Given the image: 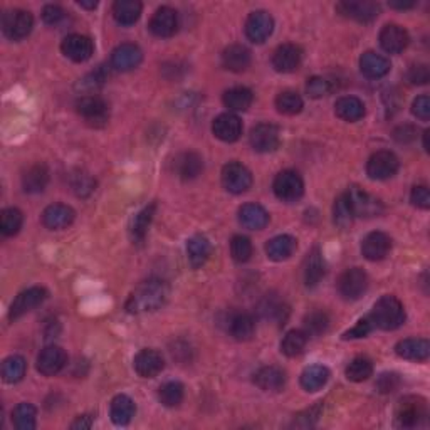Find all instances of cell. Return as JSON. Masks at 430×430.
Returning a JSON list of instances; mask_svg holds the SVG:
<instances>
[{
  "instance_id": "obj_5",
  "label": "cell",
  "mask_w": 430,
  "mask_h": 430,
  "mask_svg": "<svg viewBox=\"0 0 430 430\" xmlns=\"http://www.w3.org/2000/svg\"><path fill=\"white\" fill-rule=\"evenodd\" d=\"M273 190L279 201L296 202L303 197L304 184L299 174H296L292 170H285L281 174H277L276 179H274Z\"/></svg>"
},
{
  "instance_id": "obj_2",
  "label": "cell",
  "mask_w": 430,
  "mask_h": 430,
  "mask_svg": "<svg viewBox=\"0 0 430 430\" xmlns=\"http://www.w3.org/2000/svg\"><path fill=\"white\" fill-rule=\"evenodd\" d=\"M371 323L380 330L392 331L397 330L405 321V309L395 296H383L376 301L371 309Z\"/></svg>"
},
{
  "instance_id": "obj_35",
  "label": "cell",
  "mask_w": 430,
  "mask_h": 430,
  "mask_svg": "<svg viewBox=\"0 0 430 430\" xmlns=\"http://www.w3.org/2000/svg\"><path fill=\"white\" fill-rule=\"evenodd\" d=\"M330 380V370L323 365H311L301 374V387L306 392H318Z\"/></svg>"
},
{
  "instance_id": "obj_43",
  "label": "cell",
  "mask_w": 430,
  "mask_h": 430,
  "mask_svg": "<svg viewBox=\"0 0 430 430\" xmlns=\"http://www.w3.org/2000/svg\"><path fill=\"white\" fill-rule=\"evenodd\" d=\"M25 360L22 357H8L4 360L2 365V378L6 383H17L24 378L25 375Z\"/></svg>"
},
{
  "instance_id": "obj_36",
  "label": "cell",
  "mask_w": 430,
  "mask_h": 430,
  "mask_svg": "<svg viewBox=\"0 0 430 430\" xmlns=\"http://www.w3.org/2000/svg\"><path fill=\"white\" fill-rule=\"evenodd\" d=\"M141 16V4L138 0H118L113 6V17L118 24L133 25Z\"/></svg>"
},
{
  "instance_id": "obj_30",
  "label": "cell",
  "mask_w": 430,
  "mask_h": 430,
  "mask_svg": "<svg viewBox=\"0 0 430 430\" xmlns=\"http://www.w3.org/2000/svg\"><path fill=\"white\" fill-rule=\"evenodd\" d=\"M296 251V239L292 236H277L265 244V252L271 261L281 263V261L289 259Z\"/></svg>"
},
{
  "instance_id": "obj_40",
  "label": "cell",
  "mask_w": 430,
  "mask_h": 430,
  "mask_svg": "<svg viewBox=\"0 0 430 430\" xmlns=\"http://www.w3.org/2000/svg\"><path fill=\"white\" fill-rule=\"evenodd\" d=\"M252 91L247 88H232V90L224 92V104L227 106L230 112H246L252 104Z\"/></svg>"
},
{
  "instance_id": "obj_55",
  "label": "cell",
  "mask_w": 430,
  "mask_h": 430,
  "mask_svg": "<svg viewBox=\"0 0 430 430\" xmlns=\"http://www.w3.org/2000/svg\"><path fill=\"white\" fill-rule=\"evenodd\" d=\"M412 113H414L419 119H422V121H429V118H430V97L427 95L417 97L414 103H412Z\"/></svg>"
},
{
  "instance_id": "obj_53",
  "label": "cell",
  "mask_w": 430,
  "mask_h": 430,
  "mask_svg": "<svg viewBox=\"0 0 430 430\" xmlns=\"http://www.w3.org/2000/svg\"><path fill=\"white\" fill-rule=\"evenodd\" d=\"M331 83L328 81L326 78H319V76H314L308 81V84H306V91H308V95L314 97V100H318V97H323V96H328L331 92Z\"/></svg>"
},
{
  "instance_id": "obj_1",
  "label": "cell",
  "mask_w": 430,
  "mask_h": 430,
  "mask_svg": "<svg viewBox=\"0 0 430 430\" xmlns=\"http://www.w3.org/2000/svg\"><path fill=\"white\" fill-rule=\"evenodd\" d=\"M168 286L160 279H148L138 289L131 294L126 303V309L130 313H146L157 311L167 303Z\"/></svg>"
},
{
  "instance_id": "obj_10",
  "label": "cell",
  "mask_w": 430,
  "mask_h": 430,
  "mask_svg": "<svg viewBox=\"0 0 430 430\" xmlns=\"http://www.w3.org/2000/svg\"><path fill=\"white\" fill-rule=\"evenodd\" d=\"M274 19L269 12L256 11L247 17L246 22V35L249 41L254 44H263L268 41L269 35L273 34Z\"/></svg>"
},
{
  "instance_id": "obj_18",
  "label": "cell",
  "mask_w": 430,
  "mask_h": 430,
  "mask_svg": "<svg viewBox=\"0 0 430 430\" xmlns=\"http://www.w3.org/2000/svg\"><path fill=\"white\" fill-rule=\"evenodd\" d=\"M390 249H392V239L385 232H370L362 242L363 256H365V259L374 261V263L385 259Z\"/></svg>"
},
{
  "instance_id": "obj_14",
  "label": "cell",
  "mask_w": 430,
  "mask_h": 430,
  "mask_svg": "<svg viewBox=\"0 0 430 430\" xmlns=\"http://www.w3.org/2000/svg\"><path fill=\"white\" fill-rule=\"evenodd\" d=\"M68 363V354L61 347L51 345V347L44 348L37 357V370L44 376L57 375Z\"/></svg>"
},
{
  "instance_id": "obj_41",
  "label": "cell",
  "mask_w": 430,
  "mask_h": 430,
  "mask_svg": "<svg viewBox=\"0 0 430 430\" xmlns=\"http://www.w3.org/2000/svg\"><path fill=\"white\" fill-rule=\"evenodd\" d=\"M153 215H155V203L145 207L143 210H140L138 214L135 215V219L131 220V227H130V234H131L133 241H136V242L143 241L146 232H148L150 224H152Z\"/></svg>"
},
{
  "instance_id": "obj_11",
  "label": "cell",
  "mask_w": 430,
  "mask_h": 430,
  "mask_svg": "<svg viewBox=\"0 0 430 430\" xmlns=\"http://www.w3.org/2000/svg\"><path fill=\"white\" fill-rule=\"evenodd\" d=\"M47 298V291L44 287L34 286L29 289L22 291L19 296L14 299V303L11 306V311H8V318L17 319L24 316L25 313L32 311L34 308H37L39 304L44 303V299Z\"/></svg>"
},
{
  "instance_id": "obj_6",
  "label": "cell",
  "mask_w": 430,
  "mask_h": 430,
  "mask_svg": "<svg viewBox=\"0 0 430 430\" xmlns=\"http://www.w3.org/2000/svg\"><path fill=\"white\" fill-rule=\"evenodd\" d=\"M345 195H347L350 205L353 208L354 217H374L383 212L382 202L360 187H350Z\"/></svg>"
},
{
  "instance_id": "obj_49",
  "label": "cell",
  "mask_w": 430,
  "mask_h": 430,
  "mask_svg": "<svg viewBox=\"0 0 430 430\" xmlns=\"http://www.w3.org/2000/svg\"><path fill=\"white\" fill-rule=\"evenodd\" d=\"M333 219H335V224L341 229L350 227L353 222V219H354L353 208H352V205H350L347 195L345 193L340 195V197L336 198L335 207H333Z\"/></svg>"
},
{
  "instance_id": "obj_62",
  "label": "cell",
  "mask_w": 430,
  "mask_h": 430,
  "mask_svg": "<svg viewBox=\"0 0 430 430\" xmlns=\"http://www.w3.org/2000/svg\"><path fill=\"white\" fill-rule=\"evenodd\" d=\"M390 7L400 8V11H405V8L415 7V2H390Z\"/></svg>"
},
{
  "instance_id": "obj_47",
  "label": "cell",
  "mask_w": 430,
  "mask_h": 430,
  "mask_svg": "<svg viewBox=\"0 0 430 430\" xmlns=\"http://www.w3.org/2000/svg\"><path fill=\"white\" fill-rule=\"evenodd\" d=\"M347 378L352 380V382H365V380H368L371 376V374H374V363H371L368 358H354V360L350 363V365L347 366Z\"/></svg>"
},
{
  "instance_id": "obj_58",
  "label": "cell",
  "mask_w": 430,
  "mask_h": 430,
  "mask_svg": "<svg viewBox=\"0 0 430 430\" xmlns=\"http://www.w3.org/2000/svg\"><path fill=\"white\" fill-rule=\"evenodd\" d=\"M63 19H64V11L59 6H54V4H51V6L44 7L42 20L46 22V24L56 25V24H59V22Z\"/></svg>"
},
{
  "instance_id": "obj_44",
  "label": "cell",
  "mask_w": 430,
  "mask_h": 430,
  "mask_svg": "<svg viewBox=\"0 0 430 430\" xmlns=\"http://www.w3.org/2000/svg\"><path fill=\"white\" fill-rule=\"evenodd\" d=\"M259 311L264 318L281 323L286 319L289 309H287L285 301H281L279 298H276V296L271 294V296H268V298H264L263 303H261Z\"/></svg>"
},
{
  "instance_id": "obj_61",
  "label": "cell",
  "mask_w": 430,
  "mask_h": 430,
  "mask_svg": "<svg viewBox=\"0 0 430 430\" xmlns=\"http://www.w3.org/2000/svg\"><path fill=\"white\" fill-rule=\"evenodd\" d=\"M91 422H92V420H91L90 415H83V417H79V419L73 425H71V427H73V429H90Z\"/></svg>"
},
{
  "instance_id": "obj_7",
  "label": "cell",
  "mask_w": 430,
  "mask_h": 430,
  "mask_svg": "<svg viewBox=\"0 0 430 430\" xmlns=\"http://www.w3.org/2000/svg\"><path fill=\"white\" fill-rule=\"evenodd\" d=\"M368 287V276L366 273L360 268H352L347 269L340 276L338 281V291L345 299L348 301H357L365 294Z\"/></svg>"
},
{
  "instance_id": "obj_56",
  "label": "cell",
  "mask_w": 430,
  "mask_h": 430,
  "mask_svg": "<svg viewBox=\"0 0 430 430\" xmlns=\"http://www.w3.org/2000/svg\"><path fill=\"white\" fill-rule=\"evenodd\" d=\"M371 326H374V323H371V319H370V318L360 319V321L357 323V326L352 328V330L347 331V333L343 335V338H345V340L365 338V336L371 331Z\"/></svg>"
},
{
  "instance_id": "obj_28",
  "label": "cell",
  "mask_w": 430,
  "mask_h": 430,
  "mask_svg": "<svg viewBox=\"0 0 430 430\" xmlns=\"http://www.w3.org/2000/svg\"><path fill=\"white\" fill-rule=\"evenodd\" d=\"M239 220L246 229L261 230L269 224V214L259 203H246L239 210Z\"/></svg>"
},
{
  "instance_id": "obj_32",
  "label": "cell",
  "mask_w": 430,
  "mask_h": 430,
  "mask_svg": "<svg viewBox=\"0 0 430 430\" xmlns=\"http://www.w3.org/2000/svg\"><path fill=\"white\" fill-rule=\"evenodd\" d=\"M335 112L341 119L353 123L365 117V104H363V101L358 100V97L345 96L336 101Z\"/></svg>"
},
{
  "instance_id": "obj_15",
  "label": "cell",
  "mask_w": 430,
  "mask_h": 430,
  "mask_svg": "<svg viewBox=\"0 0 430 430\" xmlns=\"http://www.w3.org/2000/svg\"><path fill=\"white\" fill-rule=\"evenodd\" d=\"M141 59H143V52L141 49L136 46V44H121L113 51L112 54V66L119 73H126V71H131L135 68H138Z\"/></svg>"
},
{
  "instance_id": "obj_60",
  "label": "cell",
  "mask_w": 430,
  "mask_h": 430,
  "mask_svg": "<svg viewBox=\"0 0 430 430\" xmlns=\"http://www.w3.org/2000/svg\"><path fill=\"white\" fill-rule=\"evenodd\" d=\"M74 190H76L78 195H88L92 192V189H95V181L90 175H78L76 180H74Z\"/></svg>"
},
{
  "instance_id": "obj_22",
  "label": "cell",
  "mask_w": 430,
  "mask_h": 430,
  "mask_svg": "<svg viewBox=\"0 0 430 430\" xmlns=\"http://www.w3.org/2000/svg\"><path fill=\"white\" fill-rule=\"evenodd\" d=\"M78 113L86 119V121L92 123H104L108 119V106L100 96H83L76 103Z\"/></svg>"
},
{
  "instance_id": "obj_13",
  "label": "cell",
  "mask_w": 430,
  "mask_h": 430,
  "mask_svg": "<svg viewBox=\"0 0 430 430\" xmlns=\"http://www.w3.org/2000/svg\"><path fill=\"white\" fill-rule=\"evenodd\" d=\"M251 145L256 152L259 153H269L279 146V130L277 126L271 125V123H261L252 128L251 131Z\"/></svg>"
},
{
  "instance_id": "obj_3",
  "label": "cell",
  "mask_w": 430,
  "mask_h": 430,
  "mask_svg": "<svg viewBox=\"0 0 430 430\" xmlns=\"http://www.w3.org/2000/svg\"><path fill=\"white\" fill-rule=\"evenodd\" d=\"M395 417L400 427H419L425 420V417H427V403L420 397H403L397 405Z\"/></svg>"
},
{
  "instance_id": "obj_52",
  "label": "cell",
  "mask_w": 430,
  "mask_h": 430,
  "mask_svg": "<svg viewBox=\"0 0 430 430\" xmlns=\"http://www.w3.org/2000/svg\"><path fill=\"white\" fill-rule=\"evenodd\" d=\"M230 254L237 263H247L252 256V244L247 237L236 236L230 242Z\"/></svg>"
},
{
  "instance_id": "obj_33",
  "label": "cell",
  "mask_w": 430,
  "mask_h": 430,
  "mask_svg": "<svg viewBox=\"0 0 430 430\" xmlns=\"http://www.w3.org/2000/svg\"><path fill=\"white\" fill-rule=\"evenodd\" d=\"M229 331L237 341L251 340L256 333L254 318L249 313H236L229 319Z\"/></svg>"
},
{
  "instance_id": "obj_50",
  "label": "cell",
  "mask_w": 430,
  "mask_h": 430,
  "mask_svg": "<svg viewBox=\"0 0 430 430\" xmlns=\"http://www.w3.org/2000/svg\"><path fill=\"white\" fill-rule=\"evenodd\" d=\"M330 326V318L325 311H311L304 318V333L308 336L323 335Z\"/></svg>"
},
{
  "instance_id": "obj_20",
  "label": "cell",
  "mask_w": 430,
  "mask_h": 430,
  "mask_svg": "<svg viewBox=\"0 0 430 430\" xmlns=\"http://www.w3.org/2000/svg\"><path fill=\"white\" fill-rule=\"evenodd\" d=\"M409 32L397 24L385 25L382 32H380V46L390 54H400L409 46Z\"/></svg>"
},
{
  "instance_id": "obj_16",
  "label": "cell",
  "mask_w": 430,
  "mask_h": 430,
  "mask_svg": "<svg viewBox=\"0 0 430 430\" xmlns=\"http://www.w3.org/2000/svg\"><path fill=\"white\" fill-rule=\"evenodd\" d=\"M212 131L217 138L225 143H234L242 135V121L234 113H224L214 119Z\"/></svg>"
},
{
  "instance_id": "obj_38",
  "label": "cell",
  "mask_w": 430,
  "mask_h": 430,
  "mask_svg": "<svg viewBox=\"0 0 430 430\" xmlns=\"http://www.w3.org/2000/svg\"><path fill=\"white\" fill-rule=\"evenodd\" d=\"M135 402L128 395H118L113 398L109 415H112L113 424L117 425H128L131 419L135 417Z\"/></svg>"
},
{
  "instance_id": "obj_63",
  "label": "cell",
  "mask_w": 430,
  "mask_h": 430,
  "mask_svg": "<svg viewBox=\"0 0 430 430\" xmlns=\"http://www.w3.org/2000/svg\"><path fill=\"white\" fill-rule=\"evenodd\" d=\"M78 4L84 8H96L97 7V2H83V0H79Z\"/></svg>"
},
{
  "instance_id": "obj_12",
  "label": "cell",
  "mask_w": 430,
  "mask_h": 430,
  "mask_svg": "<svg viewBox=\"0 0 430 430\" xmlns=\"http://www.w3.org/2000/svg\"><path fill=\"white\" fill-rule=\"evenodd\" d=\"M61 51L68 59L74 61V63H84L92 56L95 46L90 37L81 34H71L64 37L63 44H61Z\"/></svg>"
},
{
  "instance_id": "obj_54",
  "label": "cell",
  "mask_w": 430,
  "mask_h": 430,
  "mask_svg": "<svg viewBox=\"0 0 430 430\" xmlns=\"http://www.w3.org/2000/svg\"><path fill=\"white\" fill-rule=\"evenodd\" d=\"M410 202L414 203L415 207L427 210V208L430 207V192H429V189L424 187V185H419V187L412 189Z\"/></svg>"
},
{
  "instance_id": "obj_46",
  "label": "cell",
  "mask_w": 430,
  "mask_h": 430,
  "mask_svg": "<svg viewBox=\"0 0 430 430\" xmlns=\"http://www.w3.org/2000/svg\"><path fill=\"white\" fill-rule=\"evenodd\" d=\"M276 108L279 113L294 117V114L301 113V109H303V97L294 91H282L276 97Z\"/></svg>"
},
{
  "instance_id": "obj_57",
  "label": "cell",
  "mask_w": 430,
  "mask_h": 430,
  "mask_svg": "<svg viewBox=\"0 0 430 430\" xmlns=\"http://www.w3.org/2000/svg\"><path fill=\"white\" fill-rule=\"evenodd\" d=\"M407 78H409V81L412 84H427L430 79L429 66H425V64L412 66L409 74H407Z\"/></svg>"
},
{
  "instance_id": "obj_19",
  "label": "cell",
  "mask_w": 430,
  "mask_h": 430,
  "mask_svg": "<svg viewBox=\"0 0 430 430\" xmlns=\"http://www.w3.org/2000/svg\"><path fill=\"white\" fill-rule=\"evenodd\" d=\"M133 366H135L136 374L143 376V378H155L163 370L165 362H163L162 353H158L157 350L146 348L136 354Z\"/></svg>"
},
{
  "instance_id": "obj_4",
  "label": "cell",
  "mask_w": 430,
  "mask_h": 430,
  "mask_svg": "<svg viewBox=\"0 0 430 430\" xmlns=\"http://www.w3.org/2000/svg\"><path fill=\"white\" fill-rule=\"evenodd\" d=\"M34 28V17L30 12L14 8L2 16V30L11 41H22L30 34Z\"/></svg>"
},
{
  "instance_id": "obj_34",
  "label": "cell",
  "mask_w": 430,
  "mask_h": 430,
  "mask_svg": "<svg viewBox=\"0 0 430 430\" xmlns=\"http://www.w3.org/2000/svg\"><path fill=\"white\" fill-rule=\"evenodd\" d=\"M325 277V261L319 249H313L306 257L304 263V282L308 287L318 286V282Z\"/></svg>"
},
{
  "instance_id": "obj_37",
  "label": "cell",
  "mask_w": 430,
  "mask_h": 430,
  "mask_svg": "<svg viewBox=\"0 0 430 430\" xmlns=\"http://www.w3.org/2000/svg\"><path fill=\"white\" fill-rule=\"evenodd\" d=\"M187 256L193 269L202 268L210 257V242L207 237L195 236L187 242Z\"/></svg>"
},
{
  "instance_id": "obj_51",
  "label": "cell",
  "mask_w": 430,
  "mask_h": 430,
  "mask_svg": "<svg viewBox=\"0 0 430 430\" xmlns=\"http://www.w3.org/2000/svg\"><path fill=\"white\" fill-rule=\"evenodd\" d=\"M160 402L165 407H177L184 400V385L179 382H168L158 390Z\"/></svg>"
},
{
  "instance_id": "obj_39",
  "label": "cell",
  "mask_w": 430,
  "mask_h": 430,
  "mask_svg": "<svg viewBox=\"0 0 430 430\" xmlns=\"http://www.w3.org/2000/svg\"><path fill=\"white\" fill-rule=\"evenodd\" d=\"M49 172L46 165H32L22 175V187L28 193H39L46 189Z\"/></svg>"
},
{
  "instance_id": "obj_42",
  "label": "cell",
  "mask_w": 430,
  "mask_h": 430,
  "mask_svg": "<svg viewBox=\"0 0 430 430\" xmlns=\"http://www.w3.org/2000/svg\"><path fill=\"white\" fill-rule=\"evenodd\" d=\"M306 343H308V335L301 330H292L282 338L281 352L289 358L299 357V354L304 352Z\"/></svg>"
},
{
  "instance_id": "obj_17",
  "label": "cell",
  "mask_w": 430,
  "mask_h": 430,
  "mask_svg": "<svg viewBox=\"0 0 430 430\" xmlns=\"http://www.w3.org/2000/svg\"><path fill=\"white\" fill-rule=\"evenodd\" d=\"M179 29V16L172 7H160L150 20V30L157 37H172Z\"/></svg>"
},
{
  "instance_id": "obj_31",
  "label": "cell",
  "mask_w": 430,
  "mask_h": 430,
  "mask_svg": "<svg viewBox=\"0 0 430 430\" xmlns=\"http://www.w3.org/2000/svg\"><path fill=\"white\" fill-rule=\"evenodd\" d=\"M175 168H177V174L180 175V179L193 180L202 174L203 160L201 155L193 152L181 153L180 157H177L175 160Z\"/></svg>"
},
{
  "instance_id": "obj_23",
  "label": "cell",
  "mask_w": 430,
  "mask_h": 430,
  "mask_svg": "<svg viewBox=\"0 0 430 430\" xmlns=\"http://www.w3.org/2000/svg\"><path fill=\"white\" fill-rule=\"evenodd\" d=\"M74 210L64 203H52L42 212V224L51 230H61L69 227L74 222Z\"/></svg>"
},
{
  "instance_id": "obj_48",
  "label": "cell",
  "mask_w": 430,
  "mask_h": 430,
  "mask_svg": "<svg viewBox=\"0 0 430 430\" xmlns=\"http://www.w3.org/2000/svg\"><path fill=\"white\" fill-rule=\"evenodd\" d=\"M12 420L19 430H34L35 429V407L30 403H19L16 410L12 412Z\"/></svg>"
},
{
  "instance_id": "obj_26",
  "label": "cell",
  "mask_w": 430,
  "mask_h": 430,
  "mask_svg": "<svg viewBox=\"0 0 430 430\" xmlns=\"http://www.w3.org/2000/svg\"><path fill=\"white\" fill-rule=\"evenodd\" d=\"M254 383L264 392H279L286 385V374L277 366H264L254 375Z\"/></svg>"
},
{
  "instance_id": "obj_24",
  "label": "cell",
  "mask_w": 430,
  "mask_h": 430,
  "mask_svg": "<svg viewBox=\"0 0 430 430\" xmlns=\"http://www.w3.org/2000/svg\"><path fill=\"white\" fill-rule=\"evenodd\" d=\"M336 8L343 16L358 22H371L380 12V7L375 2H340Z\"/></svg>"
},
{
  "instance_id": "obj_27",
  "label": "cell",
  "mask_w": 430,
  "mask_h": 430,
  "mask_svg": "<svg viewBox=\"0 0 430 430\" xmlns=\"http://www.w3.org/2000/svg\"><path fill=\"white\" fill-rule=\"evenodd\" d=\"M390 68H392V64H390L387 57L376 54L374 51H368L360 57L362 73L370 79H378L387 76L390 73Z\"/></svg>"
},
{
  "instance_id": "obj_25",
  "label": "cell",
  "mask_w": 430,
  "mask_h": 430,
  "mask_svg": "<svg viewBox=\"0 0 430 430\" xmlns=\"http://www.w3.org/2000/svg\"><path fill=\"white\" fill-rule=\"evenodd\" d=\"M395 353L405 360L424 362L430 354V343L424 338H407L397 345Z\"/></svg>"
},
{
  "instance_id": "obj_29",
  "label": "cell",
  "mask_w": 430,
  "mask_h": 430,
  "mask_svg": "<svg viewBox=\"0 0 430 430\" xmlns=\"http://www.w3.org/2000/svg\"><path fill=\"white\" fill-rule=\"evenodd\" d=\"M222 64L225 69L232 71V73H242V71H246L251 64L249 49L239 46V44L229 46L222 52Z\"/></svg>"
},
{
  "instance_id": "obj_9",
  "label": "cell",
  "mask_w": 430,
  "mask_h": 430,
  "mask_svg": "<svg viewBox=\"0 0 430 430\" xmlns=\"http://www.w3.org/2000/svg\"><path fill=\"white\" fill-rule=\"evenodd\" d=\"M398 165L400 163H398L395 153L382 150V152L371 155L370 160H368L366 174L374 180H387L397 174Z\"/></svg>"
},
{
  "instance_id": "obj_8",
  "label": "cell",
  "mask_w": 430,
  "mask_h": 430,
  "mask_svg": "<svg viewBox=\"0 0 430 430\" xmlns=\"http://www.w3.org/2000/svg\"><path fill=\"white\" fill-rule=\"evenodd\" d=\"M222 185L230 193H244L251 189L252 175L242 163L230 162L222 168Z\"/></svg>"
},
{
  "instance_id": "obj_45",
  "label": "cell",
  "mask_w": 430,
  "mask_h": 430,
  "mask_svg": "<svg viewBox=\"0 0 430 430\" xmlns=\"http://www.w3.org/2000/svg\"><path fill=\"white\" fill-rule=\"evenodd\" d=\"M22 222H24V217H22V212L19 208H6V210L2 212V215H0V232L6 237L16 236L22 227Z\"/></svg>"
},
{
  "instance_id": "obj_59",
  "label": "cell",
  "mask_w": 430,
  "mask_h": 430,
  "mask_svg": "<svg viewBox=\"0 0 430 430\" xmlns=\"http://www.w3.org/2000/svg\"><path fill=\"white\" fill-rule=\"evenodd\" d=\"M398 385H400V380H398V375L395 374H383L376 382V387L382 393H390L393 392Z\"/></svg>"
},
{
  "instance_id": "obj_21",
  "label": "cell",
  "mask_w": 430,
  "mask_h": 430,
  "mask_svg": "<svg viewBox=\"0 0 430 430\" xmlns=\"http://www.w3.org/2000/svg\"><path fill=\"white\" fill-rule=\"evenodd\" d=\"M303 52L294 44H282L273 56V66L277 73H292L299 68Z\"/></svg>"
}]
</instances>
